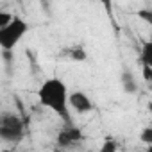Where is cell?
<instances>
[{
  "mask_svg": "<svg viewBox=\"0 0 152 152\" xmlns=\"http://www.w3.org/2000/svg\"><path fill=\"white\" fill-rule=\"evenodd\" d=\"M38 99L45 107L52 109L57 116H61L66 124H70V120H72L68 115L70 95H68L66 84L61 79H57V77L47 79L38 90Z\"/></svg>",
  "mask_w": 152,
  "mask_h": 152,
  "instance_id": "cell-1",
  "label": "cell"
},
{
  "mask_svg": "<svg viewBox=\"0 0 152 152\" xmlns=\"http://www.w3.org/2000/svg\"><path fill=\"white\" fill-rule=\"evenodd\" d=\"M27 31H29V23L23 18L15 16V20L6 29L0 31V47H2V50L11 52L18 45V41L27 34Z\"/></svg>",
  "mask_w": 152,
  "mask_h": 152,
  "instance_id": "cell-2",
  "label": "cell"
},
{
  "mask_svg": "<svg viewBox=\"0 0 152 152\" xmlns=\"http://www.w3.org/2000/svg\"><path fill=\"white\" fill-rule=\"evenodd\" d=\"M0 136L4 141H20L23 136V124L15 115H4L0 122Z\"/></svg>",
  "mask_w": 152,
  "mask_h": 152,
  "instance_id": "cell-3",
  "label": "cell"
},
{
  "mask_svg": "<svg viewBox=\"0 0 152 152\" xmlns=\"http://www.w3.org/2000/svg\"><path fill=\"white\" fill-rule=\"evenodd\" d=\"M83 138H84V134L79 127H66L57 134V145L59 147H70L73 143L83 141Z\"/></svg>",
  "mask_w": 152,
  "mask_h": 152,
  "instance_id": "cell-4",
  "label": "cell"
},
{
  "mask_svg": "<svg viewBox=\"0 0 152 152\" xmlns=\"http://www.w3.org/2000/svg\"><path fill=\"white\" fill-rule=\"evenodd\" d=\"M70 106L77 113H90L93 109V104H91L90 97L83 91H75V93L70 95Z\"/></svg>",
  "mask_w": 152,
  "mask_h": 152,
  "instance_id": "cell-5",
  "label": "cell"
},
{
  "mask_svg": "<svg viewBox=\"0 0 152 152\" xmlns=\"http://www.w3.org/2000/svg\"><path fill=\"white\" fill-rule=\"evenodd\" d=\"M140 57H141V63H143L145 66H150V68H152V41H148V43L143 45Z\"/></svg>",
  "mask_w": 152,
  "mask_h": 152,
  "instance_id": "cell-6",
  "label": "cell"
},
{
  "mask_svg": "<svg viewBox=\"0 0 152 152\" xmlns=\"http://www.w3.org/2000/svg\"><path fill=\"white\" fill-rule=\"evenodd\" d=\"M122 81H124V91H127V93H134L136 91V83H134V79H132L131 73L125 72L122 75Z\"/></svg>",
  "mask_w": 152,
  "mask_h": 152,
  "instance_id": "cell-7",
  "label": "cell"
},
{
  "mask_svg": "<svg viewBox=\"0 0 152 152\" xmlns=\"http://www.w3.org/2000/svg\"><path fill=\"white\" fill-rule=\"evenodd\" d=\"M15 20V16L11 15V13H6V11H0V31L2 29H6L11 22Z\"/></svg>",
  "mask_w": 152,
  "mask_h": 152,
  "instance_id": "cell-8",
  "label": "cell"
},
{
  "mask_svg": "<svg viewBox=\"0 0 152 152\" xmlns=\"http://www.w3.org/2000/svg\"><path fill=\"white\" fill-rule=\"evenodd\" d=\"M100 152H118V143L115 140H106L100 147Z\"/></svg>",
  "mask_w": 152,
  "mask_h": 152,
  "instance_id": "cell-9",
  "label": "cell"
},
{
  "mask_svg": "<svg viewBox=\"0 0 152 152\" xmlns=\"http://www.w3.org/2000/svg\"><path fill=\"white\" fill-rule=\"evenodd\" d=\"M140 140L143 143H147L148 147H152V127H145L141 132H140Z\"/></svg>",
  "mask_w": 152,
  "mask_h": 152,
  "instance_id": "cell-10",
  "label": "cell"
},
{
  "mask_svg": "<svg viewBox=\"0 0 152 152\" xmlns=\"http://www.w3.org/2000/svg\"><path fill=\"white\" fill-rule=\"evenodd\" d=\"M70 56H72V59H75V61H84V59H86V52H84L81 47L72 48V50H70Z\"/></svg>",
  "mask_w": 152,
  "mask_h": 152,
  "instance_id": "cell-11",
  "label": "cell"
},
{
  "mask_svg": "<svg viewBox=\"0 0 152 152\" xmlns=\"http://www.w3.org/2000/svg\"><path fill=\"white\" fill-rule=\"evenodd\" d=\"M138 18L147 22L148 25H152V9H140L138 11Z\"/></svg>",
  "mask_w": 152,
  "mask_h": 152,
  "instance_id": "cell-12",
  "label": "cell"
},
{
  "mask_svg": "<svg viewBox=\"0 0 152 152\" xmlns=\"http://www.w3.org/2000/svg\"><path fill=\"white\" fill-rule=\"evenodd\" d=\"M143 79L147 83H152V68L150 66H145V64H143Z\"/></svg>",
  "mask_w": 152,
  "mask_h": 152,
  "instance_id": "cell-13",
  "label": "cell"
},
{
  "mask_svg": "<svg viewBox=\"0 0 152 152\" xmlns=\"http://www.w3.org/2000/svg\"><path fill=\"white\" fill-rule=\"evenodd\" d=\"M148 111H150V115H152V102H148Z\"/></svg>",
  "mask_w": 152,
  "mask_h": 152,
  "instance_id": "cell-14",
  "label": "cell"
},
{
  "mask_svg": "<svg viewBox=\"0 0 152 152\" xmlns=\"http://www.w3.org/2000/svg\"><path fill=\"white\" fill-rule=\"evenodd\" d=\"M0 152H13V150H9V148H4V150H0Z\"/></svg>",
  "mask_w": 152,
  "mask_h": 152,
  "instance_id": "cell-15",
  "label": "cell"
},
{
  "mask_svg": "<svg viewBox=\"0 0 152 152\" xmlns=\"http://www.w3.org/2000/svg\"><path fill=\"white\" fill-rule=\"evenodd\" d=\"M147 150H148V152H152V147H148V148H147Z\"/></svg>",
  "mask_w": 152,
  "mask_h": 152,
  "instance_id": "cell-16",
  "label": "cell"
},
{
  "mask_svg": "<svg viewBox=\"0 0 152 152\" xmlns=\"http://www.w3.org/2000/svg\"><path fill=\"white\" fill-rule=\"evenodd\" d=\"M140 152H148V150H140Z\"/></svg>",
  "mask_w": 152,
  "mask_h": 152,
  "instance_id": "cell-17",
  "label": "cell"
}]
</instances>
